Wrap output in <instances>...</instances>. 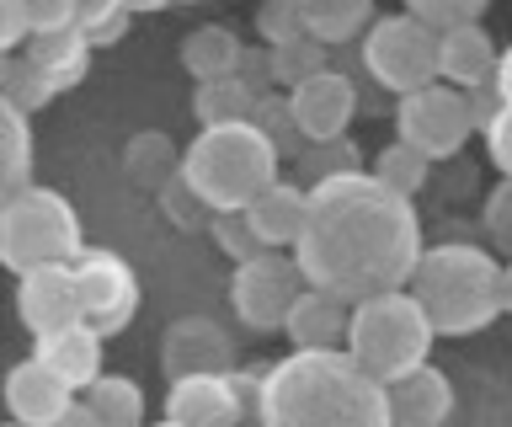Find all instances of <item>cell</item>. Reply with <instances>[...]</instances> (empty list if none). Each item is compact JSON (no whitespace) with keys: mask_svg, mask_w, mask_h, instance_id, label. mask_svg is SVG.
Listing matches in <instances>:
<instances>
[{"mask_svg":"<svg viewBox=\"0 0 512 427\" xmlns=\"http://www.w3.org/2000/svg\"><path fill=\"white\" fill-rule=\"evenodd\" d=\"M347 331H352V305L336 294L304 289L299 305L288 310L283 337L294 353H347Z\"/></svg>","mask_w":512,"mask_h":427,"instance_id":"2e32d148","label":"cell"},{"mask_svg":"<svg viewBox=\"0 0 512 427\" xmlns=\"http://www.w3.org/2000/svg\"><path fill=\"white\" fill-rule=\"evenodd\" d=\"M80 257H86L80 214L64 193L27 187V193L6 198V209H0V262L16 278L48 273V267H75Z\"/></svg>","mask_w":512,"mask_h":427,"instance_id":"8992f818","label":"cell"},{"mask_svg":"<svg viewBox=\"0 0 512 427\" xmlns=\"http://www.w3.org/2000/svg\"><path fill=\"white\" fill-rule=\"evenodd\" d=\"M486 155H491V166L502 171V182H512V107H502V113L491 118V129H486Z\"/></svg>","mask_w":512,"mask_h":427,"instance_id":"60d3db41","label":"cell"},{"mask_svg":"<svg viewBox=\"0 0 512 427\" xmlns=\"http://www.w3.org/2000/svg\"><path fill=\"white\" fill-rule=\"evenodd\" d=\"M256 427H395L390 390L347 353H288L262 369Z\"/></svg>","mask_w":512,"mask_h":427,"instance_id":"7a4b0ae2","label":"cell"},{"mask_svg":"<svg viewBox=\"0 0 512 427\" xmlns=\"http://www.w3.org/2000/svg\"><path fill=\"white\" fill-rule=\"evenodd\" d=\"M475 134L470 118V97L459 86H422L411 97L395 102V139L411 150H422L427 161H448L464 150V139Z\"/></svg>","mask_w":512,"mask_h":427,"instance_id":"9c48e42d","label":"cell"},{"mask_svg":"<svg viewBox=\"0 0 512 427\" xmlns=\"http://www.w3.org/2000/svg\"><path fill=\"white\" fill-rule=\"evenodd\" d=\"M27 43H32L27 0H6V6H0V49H6V54L16 59V54H27Z\"/></svg>","mask_w":512,"mask_h":427,"instance_id":"f35d334b","label":"cell"},{"mask_svg":"<svg viewBox=\"0 0 512 427\" xmlns=\"http://www.w3.org/2000/svg\"><path fill=\"white\" fill-rule=\"evenodd\" d=\"M251 123L272 139V150H278L283 161H288V155H294V161L304 155V134H299V123H294V107H288V91H272V97L256 102V118Z\"/></svg>","mask_w":512,"mask_h":427,"instance_id":"4dcf8cb0","label":"cell"},{"mask_svg":"<svg viewBox=\"0 0 512 427\" xmlns=\"http://www.w3.org/2000/svg\"><path fill=\"white\" fill-rule=\"evenodd\" d=\"M240 59H246V43H240L235 27H219V22L192 27L187 43H182V65H187V75H192L198 86L240 75Z\"/></svg>","mask_w":512,"mask_h":427,"instance_id":"44dd1931","label":"cell"},{"mask_svg":"<svg viewBox=\"0 0 512 427\" xmlns=\"http://www.w3.org/2000/svg\"><path fill=\"white\" fill-rule=\"evenodd\" d=\"M59 427H102V417H96V411H91L86 401H80V406H75V411H70V417H64Z\"/></svg>","mask_w":512,"mask_h":427,"instance_id":"ee69618b","label":"cell"},{"mask_svg":"<svg viewBox=\"0 0 512 427\" xmlns=\"http://www.w3.org/2000/svg\"><path fill=\"white\" fill-rule=\"evenodd\" d=\"M363 70L368 81L390 97H411L422 86H438V38L427 33L411 11H395V17H379L363 38Z\"/></svg>","mask_w":512,"mask_h":427,"instance_id":"52a82bcc","label":"cell"},{"mask_svg":"<svg viewBox=\"0 0 512 427\" xmlns=\"http://www.w3.org/2000/svg\"><path fill=\"white\" fill-rule=\"evenodd\" d=\"M411 294L438 337H475L507 310V262L475 241H438L416 262Z\"/></svg>","mask_w":512,"mask_h":427,"instance_id":"3957f363","label":"cell"},{"mask_svg":"<svg viewBox=\"0 0 512 427\" xmlns=\"http://www.w3.org/2000/svg\"><path fill=\"white\" fill-rule=\"evenodd\" d=\"M251 427H256V422H251Z\"/></svg>","mask_w":512,"mask_h":427,"instance_id":"c3c4849f","label":"cell"},{"mask_svg":"<svg viewBox=\"0 0 512 427\" xmlns=\"http://www.w3.org/2000/svg\"><path fill=\"white\" fill-rule=\"evenodd\" d=\"M86 406L102 417V427H150L144 422V390L128 374H102L96 390L86 395Z\"/></svg>","mask_w":512,"mask_h":427,"instance_id":"4316f807","label":"cell"},{"mask_svg":"<svg viewBox=\"0 0 512 427\" xmlns=\"http://www.w3.org/2000/svg\"><path fill=\"white\" fill-rule=\"evenodd\" d=\"M288 257L310 289L363 305L374 294L411 289L427 246L416 203L395 198L384 182H374V171H352L310 187V225Z\"/></svg>","mask_w":512,"mask_h":427,"instance_id":"6da1fadb","label":"cell"},{"mask_svg":"<svg viewBox=\"0 0 512 427\" xmlns=\"http://www.w3.org/2000/svg\"><path fill=\"white\" fill-rule=\"evenodd\" d=\"M80 406V395L38 358H22L6 369V417L16 427H59Z\"/></svg>","mask_w":512,"mask_h":427,"instance_id":"5bb4252c","label":"cell"},{"mask_svg":"<svg viewBox=\"0 0 512 427\" xmlns=\"http://www.w3.org/2000/svg\"><path fill=\"white\" fill-rule=\"evenodd\" d=\"M507 315H512V257H507Z\"/></svg>","mask_w":512,"mask_h":427,"instance_id":"f6af8a7d","label":"cell"},{"mask_svg":"<svg viewBox=\"0 0 512 427\" xmlns=\"http://www.w3.org/2000/svg\"><path fill=\"white\" fill-rule=\"evenodd\" d=\"M299 171H304V187H320V182L352 177V171H358V145H352V139H331V145H304Z\"/></svg>","mask_w":512,"mask_h":427,"instance_id":"d6a6232c","label":"cell"},{"mask_svg":"<svg viewBox=\"0 0 512 427\" xmlns=\"http://www.w3.org/2000/svg\"><path fill=\"white\" fill-rule=\"evenodd\" d=\"M11 427H16V422H11Z\"/></svg>","mask_w":512,"mask_h":427,"instance_id":"7dc6e473","label":"cell"},{"mask_svg":"<svg viewBox=\"0 0 512 427\" xmlns=\"http://www.w3.org/2000/svg\"><path fill=\"white\" fill-rule=\"evenodd\" d=\"M256 33H262V49H283V43L310 38L304 33V0H272V6L256 11Z\"/></svg>","mask_w":512,"mask_h":427,"instance_id":"d590c367","label":"cell"},{"mask_svg":"<svg viewBox=\"0 0 512 427\" xmlns=\"http://www.w3.org/2000/svg\"><path fill=\"white\" fill-rule=\"evenodd\" d=\"M75 11H80V0H27V17H32V38L75 33Z\"/></svg>","mask_w":512,"mask_h":427,"instance_id":"74e56055","label":"cell"},{"mask_svg":"<svg viewBox=\"0 0 512 427\" xmlns=\"http://www.w3.org/2000/svg\"><path fill=\"white\" fill-rule=\"evenodd\" d=\"M150 427H176V422H166V417H160V422H150Z\"/></svg>","mask_w":512,"mask_h":427,"instance_id":"bcb514c9","label":"cell"},{"mask_svg":"<svg viewBox=\"0 0 512 427\" xmlns=\"http://www.w3.org/2000/svg\"><path fill=\"white\" fill-rule=\"evenodd\" d=\"M16 315L32 337H59V331L86 326V305H80L75 267H48V273L16 278Z\"/></svg>","mask_w":512,"mask_h":427,"instance_id":"4fadbf2b","label":"cell"},{"mask_svg":"<svg viewBox=\"0 0 512 427\" xmlns=\"http://www.w3.org/2000/svg\"><path fill=\"white\" fill-rule=\"evenodd\" d=\"M0 187L6 198L38 187L32 182V118L16 107H0Z\"/></svg>","mask_w":512,"mask_h":427,"instance_id":"484cf974","label":"cell"},{"mask_svg":"<svg viewBox=\"0 0 512 427\" xmlns=\"http://www.w3.org/2000/svg\"><path fill=\"white\" fill-rule=\"evenodd\" d=\"M160 369L166 379H187V374H230L235 369V342L230 331L208 315H187L166 331L160 342Z\"/></svg>","mask_w":512,"mask_h":427,"instance_id":"9a60e30c","label":"cell"},{"mask_svg":"<svg viewBox=\"0 0 512 427\" xmlns=\"http://www.w3.org/2000/svg\"><path fill=\"white\" fill-rule=\"evenodd\" d=\"M406 11L427 27L432 38H448V33H459V27H480L486 0H411Z\"/></svg>","mask_w":512,"mask_h":427,"instance_id":"1f68e13d","label":"cell"},{"mask_svg":"<svg viewBox=\"0 0 512 427\" xmlns=\"http://www.w3.org/2000/svg\"><path fill=\"white\" fill-rule=\"evenodd\" d=\"M427 177H432V161L422 150L400 145V139H390V145L374 155V182H384L395 198H416L427 187Z\"/></svg>","mask_w":512,"mask_h":427,"instance_id":"83f0119b","label":"cell"},{"mask_svg":"<svg viewBox=\"0 0 512 427\" xmlns=\"http://www.w3.org/2000/svg\"><path fill=\"white\" fill-rule=\"evenodd\" d=\"M432 321L427 310L416 305L411 289L395 294H374L363 305H352V331H347V358L358 363L363 374H374L379 385H395L416 369L432 363Z\"/></svg>","mask_w":512,"mask_h":427,"instance_id":"5b68a950","label":"cell"},{"mask_svg":"<svg viewBox=\"0 0 512 427\" xmlns=\"http://www.w3.org/2000/svg\"><path fill=\"white\" fill-rule=\"evenodd\" d=\"M288 107H294L304 145H331V139H347L352 118H358V81L342 70H326L299 91H288Z\"/></svg>","mask_w":512,"mask_h":427,"instance_id":"7c38bea8","label":"cell"},{"mask_svg":"<svg viewBox=\"0 0 512 427\" xmlns=\"http://www.w3.org/2000/svg\"><path fill=\"white\" fill-rule=\"evenodd\" d=\"M486 235L512 257V182H502V187L486 198Z\"/></svg>","mask_w":512,"mask_h":427,"instance_id":"ab89813d","label":"cell"},{"mask_svg":"<svg viewBox=\"0 0 512 427\" xmlns=\"http://www.w3.org/2000/svg\"><path fill=\"white\" fill-rule=\"evenodd\" d=\"M123 177L144 187V193H160L171 177H182V155L160 129H144L123 145Z\"/></svg>","mask_w":512,"mask_h":427,"instance_id":"603a6c76","label":"cell"},{"mask_svg":"<svg viewBox=\"0 0 512 427\" xmlns=\"http://www.w3.org/2000/svg\"><path fill=\"white\" fill-rule=\"evenodd\" d=\"M496 97H502V107H512V43L502 49V59H496Z\"/></svg>","mask_w":512,"mask_h":427,"instance_id":"7bdbcfd3","label":"cell"},{"mask_svg":"<svg viewBox=\"0 0 512 427\" xmlns=\"http://www.w3.org/2000/svg\"><path fill=\"white\" fill-rule=\"evenodd\" d=\"M27 59L38 65V75L48 86H54V97L59 91H70L86 81V70H91V49L80 43V33H54V38H32L27 43Z\"/></svg>","mask_w":512,"mask_h":427,"instance_id":"cb8c5ba5","label":"cell"},{"mask_svg":"<svg viewBox=\"0 0 512 427\" xmlns=\"http://www.w3.org/2000/svg\"><path fill=\"white\" fill-rule=\"evenodd\" d=\"M496 38L486 27H459V33L438 38V81L443 86H459V91H475V86H491L496 81Z\"/></svg>","mask_w":512,"mask_h":427,"instance_id":"ffe728a7","label":"cell"},{"mask_svg":"<svg viewBox=\"0 0 512 427\" xmlns=\"http://www.w3.org/2000/svg\"><path fill=\"white\" fill-rule=\"evenodd\" d=\"M240 81H246L256 97H272V86H278V75H272V49H256V43H246V59H240Z\"/></svg>","mask_w":512,"mask_h":427,"instance_id":"b9f144b4","label":"cell"},{"mask_svg":"<svg viewBox=\"0 0 512 427\" xmlns=\"http://www.w3.org/2000/svg\"><path fill=\"white\" fill-rule=\"evenodd\" d=\"M54 97V86L38 75V65H32L27 54H16V59H6V97H0V107H16V113H38V107Z\"/></svg>","mask_w":512,"mask_h":427,"instance_id":"836d02e7","label":"cell"},{"mask_svg":"<svg viewBox=\"0 0 512 427\" xmlns=\"http://www.w3.org/2000/svg\"><path fill=\"white\" fill-rule=\"evenodd\" d=\"M102 342L91 326H75V331H59V337H43L38 347H32V358L43 363V369H54L64 385H70L75 395H91L96 379H102Z\"/></svg>","mask_w":512,"mask_h":427,"instance_id":"d6986e66","label":"cell"},{"mask_svg":"<svg viewBox=\"0 0 512 427\" xmlns=\"http://www.w3.org/2000/svg\"><path fill=\"white\" fill-rule=\"evenodd\" d=\"M128 27H134V11L118 6V0H80L75 11V33L86 49H112V43H123Z\"/></svg>","mask_w":512,"mask_h":427,"instance_id":"f1b7e54d","label":"cell"},{"mask_svg":"<svg viewBox=\"0 0 512 427\" xmlns=\"http://www.w3.org/2000/svg\"><path fill=\"white\" fill-rule=\"evenodd\" d=\"M379 22V11L368 0H304V33L315 43H352L368 38V27Z\"/></svg>","mask_w":512,"mask_h":427,"instance_id":"7402d4cb","label":"cell"},{"mask_svg":"<svg viewBox=\"0 0 512 427\" xmlns=\"http://www.w3.org/2000/svg\"><path fill=\"white\" fill-rule=\"evenodd\" d=\"M304 289H310V283H304V273L294 267V257L267 251V257L235 267V278H230V310H235V321L251 326V331H283L288 326V310L299 305Z\"/></svg>","mask_w":512,"mask_h":427,"instance_id":"30bf717a","label":"cell"},{"mask_svg":"<svg viewBox=\"0 0 512 427\" xmlns=\"http://www.w3.org/2000/svg\"><path fill=\"white\" fill-rule=\"evenodd\" d=\"M155 203H160V214H166V225H176V230H208V225H214V209L192 193L187 177H171L155 193Z\"/></svg>","mask_w":512,"mask_h":427,"instance_id":"e575fe53","label":"cell"},{"mask_svg":"<svg viewBox=\"0 0 512 427\" xmlns=\"http://www.w3.org/2000/svg\"><path fill=\"white\" fill-rule=\"evenodd\" d=\"M208 235H214V246H219L235 267H246V262H256V257H267V246L256 241L251 225H246V214H214Z\"/></svg>","mask_w":512,"mask_h":427,"instance_id":"8d00e7d4","label":"cell"},{"mask_svg":"<svg viewBox=\"0 0 512 427\" xmlns=\"http://www.w3.org/2000/svg\"><path fill=\"white\" fill-rule=\"evenodd\" d=\"M390 390V417L395 427H448V417H454V385H448L443 369H416L406 379H395Z\"/></svg>","mask_w":512,"mask_h":427,"instance_id":"ac0fdd59","label":"cell"},{"mask_svg":"<svg viewBox=\"0 0 512 427\" xmlns=\"http://www.w3.org/2000/svg\"><path fill=\"white\" fill-rule=\"evenodd\" d=\"M262 411V374H187L166 385V422L176 427H251Z\"/></svg>","mask_w":512,"mask_h":427,"instance_id":"ba28073f","label":"cell"},{"mask_svg":"<svg viewBox=\"0 0 512 427\" xmlns=\"http://www.w3.org/2000/svg\"><path fill=\"white\" fill-rule=\"evenodd\" d=\"M256 91L230 75V81H208L192 91V118H198V129H230V123H251L256 118Z\"/></svg>","mask_w":512,"mask_h":427,"instance_id":"d4e9b609","label":"cell"},{"mask_svg":"<svg viewBox=\"0 0 512 427\" xmlns=\"http://www.w3.org/2000/svg\"><path fill=\"white\" fill-rule=\"evenodd\" d=\"M326 43L315 38H299V43H283V49H272V75H278L283 91H299L304 81H315V75H326Z\"/></svg>","mask_w":512,"mask_h":427,"instance_id":"f546056e","label":"cell"},{"mask_svg":"<svg viewBox=\"0 0 512 427\" xmlns=\"http://www.w3.org/2000/svg\"><path fill=\"white\" fill-rule=\"evenodd\" d=\"M80 305H86V326L96 337H118V331L139 315V278L118 251L86 246V257L75 262Z\"/></svg>","mask_w":512,"mask_h":427,"instance_id":"8fae6325","label":"cell"},{"mask_svg":"<svg viewBox=\"0 0 512 427\" xmlns=\"http://www.w3.org/2000/svg\"><path fill=\"white\" fill-rule=\"evenodd\" d=\"M246 225H251V235H256L267 251H283V246L294 251L299 235H304V225H310V187H299V182L267 187V193L246 209Z\"/></svg>","mask_w":512,"mask_h":427,"instance_id":"e0dca14e","label":"cell"},{"mask_svg":"<svg viewBox=\"0 0 512 427\" xmlns=\"http://www.w3.org/2000/svg\"><path fill=\"white\" fill-rule=\"evenodd\" d=\"M283 155L256 123H230V129H198V139L182 150V177L192 182L214 214H246L267 187H278Z\"/></svg>","mask_w":512,"mask_h":427,"instance_id":"277c9868","label":"cell"}]
</instances>
